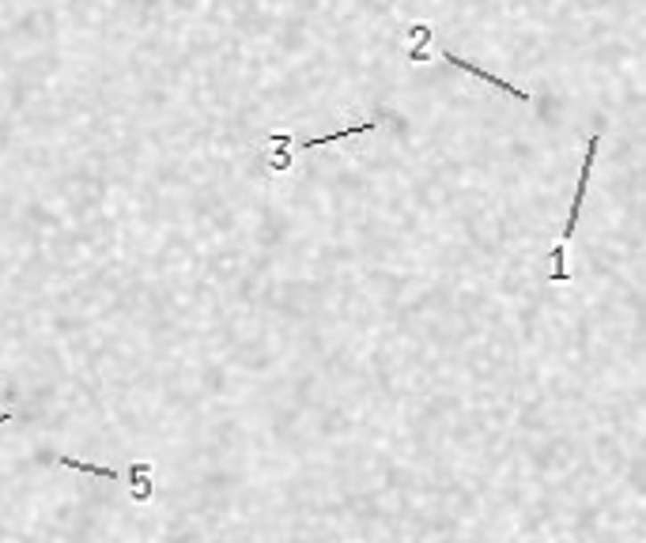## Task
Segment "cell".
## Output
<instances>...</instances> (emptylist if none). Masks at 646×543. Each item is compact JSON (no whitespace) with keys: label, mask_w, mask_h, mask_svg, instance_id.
<instances>
[{"label":"cell","mask_w":646,"mask_h":543,"mask_svg":"<svg viewBox=\"0 0 646 543\" xmlns=\"http://www.w3.org/2000/svg\"><path fill=\"white\" fill-rule=\"evenodd\" d=\"M597 148H601V136H590L586 140V158H582V174H578V189H575V200H571V215H567V227H563V238H560V249H567L571 234L578 227V215H582V204H586V185H590V170H593V158H597Z\"/></svg>","instance_id":"1"},{"label":"cell","mask_w":646,"mask_h":543,"mask_svg":"<svg viewBox=\"0 0 646 543\" xmlns=\"http://www.w3.org/2000/svg\"><path fill=\"white\" fill-rule=\"evenodd\" d=\"M438 57H443V61H450V65H454V69H465L469 76H477V79H484V84H492L495 91H507V94H511V99H518V102H533V94H529V91H518L514 84H507V79H499L495 72H484V69H477V65H472V61H462V57H454V53H446V50H443V53H438Z\"/></svg>","instance_id":"2"},{"label":"cell","mask_w":646,"mask_h":543,"mask_svg":"<svg viewBox=\"0 0 646 543\" xmlns=\"http://www.w3.org/2000/svg\"><path fill=\"white\" fill-rule=\"evenodd\" d=\"M378 129V121H359V125H348V129H340V133H329V136H314L303 143V151H314V148H322V143H337V140H348V136H359V133H374Z\"/></svg>","instance_id":"3"},{"label":"cell","mask_w":646,"mask_h":543,"mask_svg":"<svg viewBox=\"0 0 646 543\" xmlns=\"http://www.w3.org/2000/svg\"><path fill=\"white\" fill-rule=\"evenodd\" d=\"M57 465H65L72 472H87V475H102V479H118L114 468H102V465H87V460H72V457H57Z\"/></svg>","instance_id":"4"}]
</instances>
